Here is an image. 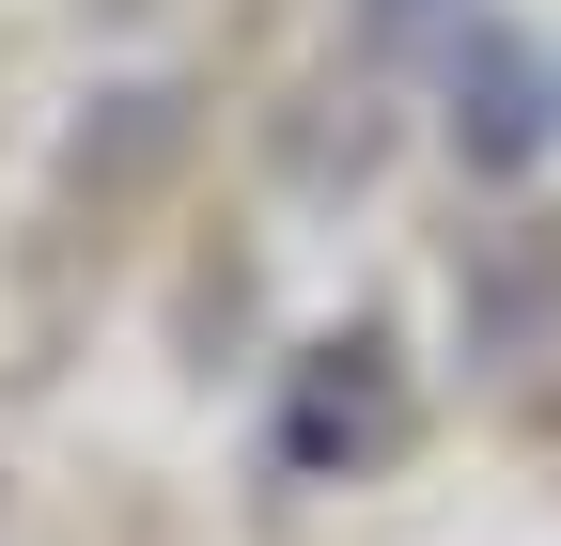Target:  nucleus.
<instances>
[{
	"label": "nucleus",
	"mask_w": 561,
	"mask_h": 546,
	"mask_svg": "<svg viewBox=\"0 0 561 546\" xmlns=\"http://www.w3.org/2000/svg\"><path fill=\"white\" fill-rule=\"evenodd\" d=\"M546 312H561V235H530V219L468 235V265H453V328H468V360H483V375L530 360V344H546Z\"/></svg>",
	"instance_id": "7ed1b4c3"
},
{
	"label": "nucleus",
	"mask_w": 561,
	"mask_h": 546,
	"mask_svg": "<svg viewBox=\"0 0 561 546\" xmlns=\"http://www.w3.org/2000/svg\"><path fill=\"white\" fill-rule=\"evenodd\" d=\"M546 62H530V32H500V16H483L468 47H453V157L468 172H530L546 157Z\"/></svg>",
	"instance_id": "f03ea898"
},
{
	"label": "nucleus",
	"mask_w": 561,
	"mask_h": 546,
	"mask_svg": "<svg viewBox=\"0 0 561 546\" xmlns=\"http://www.w3.org/2000/svg\"><path fill=\"white\" fill-rule=\"evenodd\" d=\"M343 32H359V62H390V47H421V32H453V0H359Z\"/></svg>",
	"instance_id": "20e7f679"
},
{
	"label": "nucleus",
	"mask_w": 561,
	"mask_h": 546,
	"mask_svg": "<svg viewBox=\"0 0 561 546\" xmlns=\"http://www.w3.org/2000/svg\"><path fill=\"white\" fill-rule=\"evenodd\" d=\"M405 437V375H390V328H328L297 360V406H280V468L328 485V468H375Z\"/></svg>",
	"instance_id": "f257e3e1"
}]
</instances>
